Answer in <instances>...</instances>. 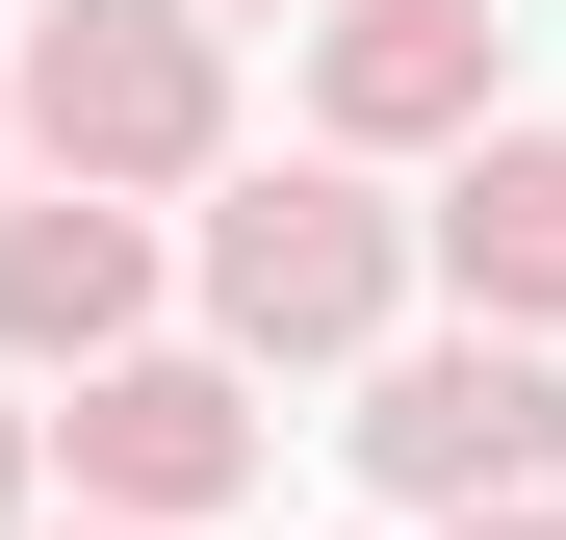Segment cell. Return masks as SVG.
Instances as JSON below:
<instances>
[{
	"label": "cell",
	"mask_w": 566,
	"mask_h": 540,
	"mask_svg": "<svg viewBox=\"0 0 566 540\" xmlns=\"http://www.w3.org/2000/svg\"><path fill=\"white\" fill-rule=\"evenodd\" d=\"M27 155L52 180H104V207H155V180H207L232 155V52H207V0H27Z\"/></svg>",
	"instance_id": "obj_1"
},
{
	"label": "cell",
	"mask_w": 566,
	"mask_h": 540,
	"mask_svg": "<svg viewBox=\"0 0 566 540\" xmlns=\"http://www.w3.org/2000/svg\"><path fill=\"white\" fill-rule=\"evenodd\" d=\"M412 257H438V232H412L360 155H283V180H232V207H207V335H232V360H360Z\"/></svg>",
	"instance_id": "obj_2"
},
{
	"label": "cell",
	"mask_w": 566,
	"mask_h": 540,
	"mask_svg": "<svg viewBox=\"0 0 566 540\" xmlns=\"http://www.w3.org/2000/svg\"><path fill=\"white\" fill-rule=\"evenodd\" d=\"M360 464H387L412 515H515V489H566V360L463 309L438 360H387V387H360Z\"/></svg>",
	"instance_id": "obj_3"
},
{
	"label": "cell",
	"mask_w": 566,
	"mask_h": 540,
	"mask_svg": "<svg viewBox=\"0 0 566 540\" xmlns=\"http://www.w3.org/2000/svg\"><path fill=\"white\" fill-rule=\"evenodd\" d=\"M52 464H77V515H155V540H180V515H232V489H258V360H232V335H207V360H155V335H129L104 387L52 412Z\"/></svg>",
	"instance_id": "obj_4"
},
{
	"label": "cell",
	"mask_w": 566,
	"mask_h": 540,
	"mask_svg": "<svg viewBox=\"0 0 566 540\" xmlns=\"http://www.w3.org/2000/svg\"><path fill=\"white\" fill-rule=\"evenodd\" d=\"M129 335H155V207H104V180L0 207V360H27V387H104Z\"/></svg>",
	"instance_id": "obj_5"
},
{
	"label": "cell",
	"mask_w": 566,
	"mask_h": 540,
	"mask_svg": "<svg viewBox=\"0 0 566 540\" xmlns=\"http://www.w3.org/2000/svg\"><path fill=\"white\" fill-rule=\"evenodd\" d=\"M310 129L335 155H463L490 129V0H335L310 27Z\"/></svg>",
	"instance_id": "obj_6"
},
{
	"label": "cell",
	"mask_w": 566,
	"mask_h": 540,
	"mask_svg": "<svg viewBox=\"0 0 566 540\" xmlns=\"http://www.w3.org/2000/svg\"><path fill=\"white\" fill-rule=\"evenodd\" d=\"M438 284L490 309V335H566V129H463V180H438Z\"/></svg>",
	"instance_id": "obj_7"
},
{
	"label": "cell",
	"mask_w": 566,
	"mask_h": 540,
	"mask_svg": "<svg viewBox=\"0 0 566 540\" xmlns=\"http://www.w3.org/2000/svg\"><path fill=\"white\" fill-rule=\"evenodd\" d=\"M27 464H52V412H27V360H0V540H27Z\"/></svg>",
	"instance_id": "obj_8"
},
{
	"label": "cell",
	"mask_w": 566,
	"mask_h": 540,
	"mask_svg": "<svg viewBox=\"0 0 566 540\" xmlns=\"http://www.w3.org/2000/svg\"><path fill=\"white\" fill-rule=\"evenodd\" d=\"M438 540H566V515H541V489H515V515H438Z\"/></svg>",
	"instance_id": "obj_9"
},
{
	"label": "cell",
	"mask_w": 566,
	"mask_h": 540,
	"mask_svg": "<svg viewBox=\"0 0 566 540\" xmlns=\"http://www.w3.org/2000/svg\"><path fill=\"white\" fill-rule=\"evenodd\" d=\"M0 180H27V77H0Z\"/></svg>",
	"instance_id": "obj_10"
},
{
	"label": "cell",
	"mask_w": 566,
	"mask_h": 540,
	"mask_svg": "<svg viewBox=\"0 0 566 540\" xmlns=\"http://www.w3.org/2000/svg\"><path fill=\"white\" fill-rule=\"evenodd\" d=\"M77 540H155V515H77Z\"/></svg>",
	"instance_id": "obj_11"
},
{
	"label": "cell",
	"mask_w": 566,
	"mask_h": 540,
	"mask_svg": "<svg viewBox=\"0 0 566 540\" xmlns=\"http://www.w3.org/2000/svg\"><path fill=\"white\" fill-rule=\"evenodd\" d=\"M207 27H232V0H207Z\"/></svg>",
	"instance_id": "obj_12"
}]
</instances>
